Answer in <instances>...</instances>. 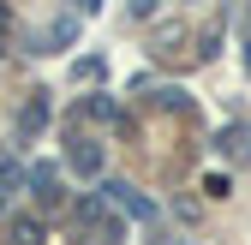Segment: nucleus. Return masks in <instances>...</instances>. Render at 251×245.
Listing matches in <instances>:
<instances>
[{"instance_id":"f257e3e1","label":"nucleus","mask_w":251,"mask_h":245,"mask_svg":"<svg viewBox=\"0 0 251 245\" xmlns=\"http://www.w3.org/2000/svg\"><path fill=\"white\" fill-rule=\"evenodd\" d=\"M102 197H114L126 216H138V221H150V216H155V203H150V197H138L132 186H126V179H108V186H102Z\"/></svg>"},{"instance_id":"423d86ee","label":"nucleus","mask_w":251,"mask_h":245,"mask_svg":"<svg viewBox=\"0 0 251 245\" xmlns=\"http://www.w3.org/2000/svg\"><path fill=\"white\" fill-rule=\"evenodd\" d=\"M42 120H48V102H30L24 108V132H42Z\"/></svg>"},{"instance_id":"1a4fd4ad","label":"nucleus","mask_w":251,"mask_h":245,"mask_svg":"<svg viewBox=\"0 0 251 245\" xmlns=\"http://www.w3.org/2000/svg\"><path fill=\"white\" fill-rule=\"evenodd\" d=\"M0 209H6V197H0Z\"/></svg>"},{"instance_id":"39448f33","label":"nucleus","mask_w":251,"mask_h":245,"mask_svg":"<svg viewBox=\"0 0 251 245\" xmlns=\"http://www.w3.org/2000/svg\"><path fill=\"white\" fill-rule=\"evenodd\" d=\"M72 216H78V221H108V209H102V197H78Z\"/></svg>"},{"instance_id":"6e6552de","label":"nucleus","mask_w":251,"mask_h":245,"mask_svg":"<svg viewBox=\"0 0 251 245\" xmlns=\"http://www.w3.org/2000/svg\"><path fill=\"white\" fill-rule=\"evenodd\" d=\"M245 66H251V48H245Z\"/></svg>"},{"instance_id":"7ed1b4c3","label":"nucleus","mask_w":251,"mask_h":245,"mask_svg":"<svg viewBox=\"0 0 251 245\" xmlns=\"http://www.w3.org/2000/svg\"><path fill=\"white\" fill-rule=\"evenodd\" d=\"M12 245H42V221L36 216H18L12 221Z\"/></svg>"},{"instance_id":"0eeeda50","label":"nucleus","mask_w":251,"mask_h":245,"mask_svg":"<svg viewBox=\"0 0 251 245\" xmlns=\"http://www.w3.org/2000/svg\"><path fill=\"white\" fill-rule=\"evenodd\" d=\"M132 12H138V18H150V12H155V0H132Z\"/></svg>"},{"instance_id":"20e7f679","label":"nucleus","mask_w":251,"mask_h":245,"mask_svg":"<svg viewBox=\"0 0 251 245\" xmlns=\"http://www.w3.org/2000/svg\"><path fill=\"white\" fill-rule=\"evenodd\" d=\"M72 168H78V173H102V149H96V144H78V149H72Z\"/></svg>"},{"instance_id":"f03ea898","label":"nucleus","mask_w":251,"mask_h":245,"mask_svg":"<svg viewBox=\"0 0 251 245\" xmlns=\"http://www.w3.org/2000/svg\"><path fill=\"white\" fill-rule=\"evenodd\" d=\"M54 186H60V168H54V162H42V168H30V192H36L42 203H60V192H54Z\"/></svg>"}]
</instances>
